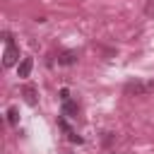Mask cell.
Here are the masks:
<instances>
[{"instance_id": "cell-1", "label": "cell", "mask_w": 154, "mask_h": 154, "mask_svg": "<svg viewBox=\"0 0 154 154\" xmlns=\"http://www.w3.org/2000/svg\"><path fill=\"white\" fill-rule=\"evenodd\" d=\"M17 60H19V48H17L14 43H7L5 53H2V65H5V67H12Z\"/></svg>"}, {"instance_id": "cell-8", "label": "cell", "mask_w": 154, "mask_h": 154, "mask_svg": "<svg viewBox=\"0 0 154 154\" xmlns=\"http://www.w3.org/2000/svg\"><path fill=\"white\" fill-rule=\"evenodd\" d=\"M67 140H70V142H77V144L82 142V137H79L77 132H67Z\"/></svg>"}, {"instance_id": "cell-6", "label": "cell", "mask_w": 154, "mask_h": 154, "mask_svg": "<svg viewBox=\"0 0 154 154\" xmlns=\"http://www.w3.org/2000/svg\"><path fill=\"white\" fill-rule=\"evenodd\" d=\"M31 67H34V63H31V58H24V60L19 63V77H29V72H31Z\"/></svg>"}, {"instance_id": "cell-10", "label": "cell", "mask_w": 154, "mask_h": 154, "mask_svg": "<svg viewBox=\"0 0 154 154\" xmlns=\"http://www.w3.org/2000/svg\"><path fill=\"white\" fill-rule=\"evenodd\" d=\"M60 99H63V101L70 99V91H67V89H60Z\"/></svg>"}, {"instance_id": "cell-2", "label": "cell", "mask_w": 154, "mask_h": 154, "mask_svg": "<svg viewBox=\"0 0 154 154\" xmlns=\"http://www.w3.org/2000/svg\"><path fill=\"white\" fill-rule=\"evenodd\" d=\"M125 94L128 96H142V94H147V84H142V82H128L125 84Z\"/></svg>"}, {"instance_id": "cell-7", "label": "cell", "mask_w": 154, "mask_h": 154, "mask_svg": "<svg viewBox=\"0 0 154 154\" xmlns=\"http://www.w3.org/2000/svg\"><path fill=\"white\" fill-rule=\"evenodd\" d=\"M7 120H10L12 125H17V123H19V113H17V108H14V106L7 111Z\"/></svg>"}, {"instance_id": "cell-5", "label": "cell", "mask_w": 154, "mask_h": 154, "mask_svg": "<svg viewBox=\"0 0 154 154\" xmlns=\"http://www.w3.org/2000/svg\"><path fill=\"white\" fill-rule=\"evenodd\" d=\"M63 116H70V118H75V116H77V101H72V99H65V101H63Z\"/></svg>"}, {"instance_id": "cell-9", "label": "cell", "mask_w": 154, "mask_h": 154, "mask_svg": "<svg viewBox=\"0 0 154 154\" xmlns=\"http://www.w3.org/2000/svg\"><path fill=\"white\" fill-rule=\"evenodd\" d=\"M144 12H147L149 17L154 14V0H149V2H147V7H144Z\"/></svg>"}, {"instance_id": "cell-3", "label": "cell", "mask_w": 154, "mask_h": 154, "mask_svg": "<svg viewBox=\"0 0 154 154\" xmlns=\"http://www.w3.org/2000/svg\"><path fill=\"white\" fill-rule=\"evenodd\" d=\"M22 96H24V101H26L29 106H36V101H38L36 87H34V84H24V87H22Z\"/></svg>"}, {"instance_id": "cell-4", "label": "cell", "mask_w": 154, "mask_h": 154, "mask_svg": "<svg viewBox=\"0 0 154 154\" xmlns=\"http://www.w3.org/2000/svg\"><path fill=\"white\" fill-rule=\"evenodd\" d=\"M58 63L60 65H72V63H77V53L75 51H63L58 55Z\"/></svg>"}]
</instances>
